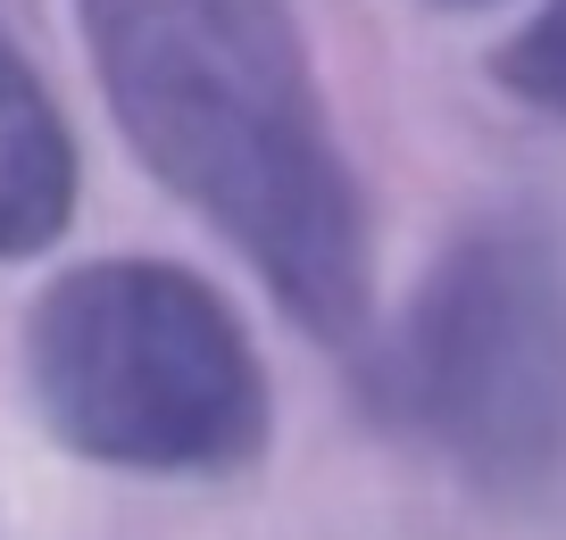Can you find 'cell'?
<instances>
[{"mask_svg":"<svg viewBox=\"0 0 566 540\" xmlns=\"http://www.w3.org/2000/svg\"><path fill=\"white\" fill-rule=\"evenodd\" d=\"M500 84H509L516 100L566 117V0H542V9H533V25L500 51Z\"/></svg>","mask_w":566,"mask_h":540,"instance_id":"cell-5","label":"cell"},{"mask_svg":"<svg viewBox=\"0 0 566 540\" xmlns=\"http://www.w3.org/2000/svg\"><path fill=\"white\" fill-rule=\"evenodd\" d=\"M75 216V141L34 59L0 25V258H42Z\"/></svg>","mask_w":566,"mask_h":540,"instance_id":"cell-4","label":"cell"},{"mask_svg":"<svg viewBox=\"0 0 566 540\" xmlns=\"http://www.w3.org/2000/svg\"><path fill=\"white\" fill-rule=\"evenodd\" d=\"M25 391L59 449L117 474H242L266 449L242 316L167 258L67 266L25 316Z\"/></svg>","mask_w":566,"mask_h":540,"instance_id":"cell-2","label":"cell"},{"mask_svg":"<svg viewBox=\"0 0 566 540\" xmlns=\"http://www.w3.org/2000/svg\"><path fill=\"white\" fill-rule=\"evenodd\" d=\"M125 141L317 341L367 332V209L334 150L292 0H84Z\"/></svg>","mask_w":566,"mask_h":540,"instance_id":"cell-1","label":"cell"},{"mask_svg":"<svg viewBox=\"0 0 566 540\" xmlns=\"http://www.w3.org/2000/svg\"><path fill=\"white\" fill-rule=\"evenodd\" d=\"M391 407L467 483L566 474V250L525 216L459 233L384 349Z\"/></svg>","mask_w":566,"mask_h":540,"instance_id":"cell-3","label":"cell"}]
</instances>
